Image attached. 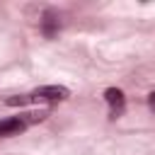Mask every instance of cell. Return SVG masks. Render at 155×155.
I'll return each mask as SVG.
<instances>
[{
    "instance_id": "obj_1",
    "label": "cell",
    "mask_w": 155,
    "mask_h": 155,
    "mask_svg": "<svg viewBox=\"0 0 155 155\" xmlns=\"http://www.w3.org/2000/svg\"><path fill=\"white\" fill-rule=\"evenodd\" d=\"M68 97H70V92L63 85H44L31 94V99H44V102H63Z\"/></svg>"
},
{
    "instance_id": "obj_2",
    "label": "cell",
    "mask_w": 155,
    "mask_h": 155,
    "mask_svg": "<svg viewBox=\"0 0 155 155\" xmlns=\"http://www.w3.org/2000/svg\"><path fill=\"white\" fill-rule=\"evenodd\" d=\"M104 99H107V104L111 107V119L121 116V111H124V104H126V97H124V92H121L119 87H109V90H104Z\"/></svg>"
},
{
    "instance_id": "obj_3",
    "label": "cell",
    "mask_w": 155,
    "mask_h": 155,
    "mask_svg": "<svg viewBox=\"0 0 155 155\" xmlns=\"http://www.w3.org/2000/svg\"><path fill=\"white\" fill-rule=\"evenodd\" d=\"M24 128H27V124H24L19 116L0 121V136H15V133H22Z\"/></svg>"
},
{
    "instance_id": "obj_4",
    "label": "cell",
    "mask_w": 155,
    "mask_h": 155,
    "mask_svg": "<svg viewBox=\"0 0 155 155\" xmlns=\"http://www.w3.org/2000/svg\"><path fill=\"white\" fill-rule=\"evenodd\" d=\"M58 27H61V24H58V17H56L53 12H46V17L41 19V31H44L46 36H53V34L58 31Z\"/></svg>"
},
{
    "instance_id": "obj_5",
    "label": "cell",
    "mask_w": 155,
    "mask_h": 155,
    "mask_svg": "<svg viewBox=\"0 0 155 155\" xmlns=\"http://www.w3.org/2000/svg\"><path fill=\"white\" fill-rule=\"evenodd\" d=\"M29 102H31V97H10V99H7L10 107H24V104H29Z\"/></svg>"
},
{
    "instance_id": "obj_6",
    "label": "cell",
    "mask_w": 155,
    "mask_h": 155,
    "mask_svg": "<svg viewBox=\"0 0 155 155\" xmlns=\"http://www.w3.org/2000/svg\"><path fill=\"white\" fill-rule=\"evenodd\" d=\"M148 104H150V109H155V92L148 94Z\"/></svg>"
}]
</instances>
